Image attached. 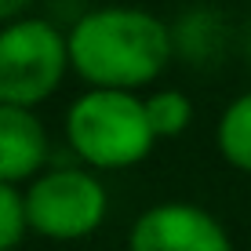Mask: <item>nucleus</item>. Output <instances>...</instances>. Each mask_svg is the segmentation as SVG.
I'll list each match as a JSON object with an SVG mask.
<instances>
[{"label": "nucleus", "instance_id": "nucleus-1", "mask_svg": "<svg viewBox=\"0 0 251 251\" xmlns=\"http://www.w3.org/2000/svg\"><path fill=\"white\" fill-rule=\"evenodd\" d=\"M69 66L88 88L138 91L171 58V33L142 7H99L73 22Z\"/></svg>", "mask_w": 251, "mask_h": 251}, {"label": "nucleus", "instance_id": "nucleus-2", "mask_svg": "<svg viewBox=\"0 0 251 251\" xmlns=\"http://www.w3.org/2000/svg\"><path fill=\"white\" fill-rule=\"evenodd\" d=\"M66 138L69 150L91 168H135L150 157L153 135L146 102L135 91L120 88H91L69 106L66 113Z\"/></svg>", "mask_w": 251, "mask_h": 251}, {"label": "nucleus", "instance_id": "nucleus-3", "mask_svg": "<svg viewBox=\"0 0 251 251\" xmlns=\"http://www.w3.org/2000/svg\"><path fill=\"white\" fill-rule=\"evenodd\" d=\"M69 69V37L44 19L0 25V102L40 106L58 91Z\"/></svg>", "mask_w": 251, "mask_h": 251}, {"label": "nucleus", "instance_id": "nucleus-4", "mask_svg": "<svg viewBox=\"0 0 251 251\" xmlns=\"http://www.w3.org/2000/svg\"><path fill=\"white\" fill-rule=\"evenodd\" d=\"M29 233L48 240H84L106 219V189L84 168H55L22 193Z\"/></svg>", "mask_w": 251, "mask_h": 251}, {"label": "nucleus", "instance_id": "nucleus-5", "mask_svg": "<svg viewBox=\"0 0 251 251\" xmlns=\"http://www.w3.org/2000/svg\"><path fill=\"white\" fill-rule=\"evenodd\" d=\"M127 251H233V244L211 211L171 201L135 219Z\"/></svg>", "mask_w": 251, "mask_h": 251}, {"label": "nucleus", "instance_id": "nucleus-6", "mask_svg": "<svg viewBox=\"0 0 251 251\" xmlns=\"http://www.w3.org/2000/svg\"><path fill=\"white\" fill-rule=\"evenodd\" d=\"M48 157V131L29 106L0 102V182L33 178Z\"/></svg>", "mask_w": 251, "mask_h": 251}, {"label": "nucleus", "instance_id": "nucleus-7", "mask_svg": "<svg viewBox=\"0 0 251 251\" xmlns=\"http://www.w3.org/2000/svg\"><path fill=\"white\" fill-rule=\"evenodd\" d=\"M219 153L237 171L251 175V91L233 99L219 120Z\"/></svg>", "mask_w": 251, "mask_h": 251}, {"label": "nucleus", "instance_id": "nucleus-8", "mask_svg": "<svg viewBox=\"0 0 251 251\" xmlns=\"http://www.w3.org/2000/svg\"><path fill=\"white\" fill-rule=\"evenodd\" d=\"M146 117H150L153 135L160 138H178L193 120V106L182 91H157L146 99Z\"/></svg>", "mask_w": 251, "mask_h": 251}, {"label": "nucleus", "instance_id": "nucleus-9", "mask_svg": "<svg viewBox=\"0 0 251 251\" xmlns=\"http://www.w3.org/2000/svg\"><path fill=\"white\" fill-rule=\"evenodd\" d=\"M29 233L25 222V201L15 193V186L0 182V251H15V244Z\"/></svg>", "mask_w": 251, "mask_h": 251}, {"label": "nucleus", "instance_id": "nucleus-10", "mask_svg": "<svg viewBox=\"0 0 251 251\" xmlns=\"http://www.w3.org/2000/svg\"><path fill=\"white\" fill-rule=\"evenodd\" d=\"M33 0H0V22H15L22 19V11L29 7Z\"/></svg>", "mask_w": 251, "mask_h": 251}]
</instances>
